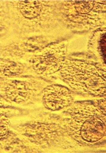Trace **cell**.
<instances>
[{
  "label": "cell",
  "instance_id": "obj_10",
  "mask_svg": "<svg viewBox=\"0 0 106 153\" xmlns=\"http://www.w3.org/2000/svg\"><path fill=\"white\" fill-rule=\"evenodd\" d=\"M87 50L93 62L100 68L106 69V27H100L92 32Z\"/></svg>",
  "mask_w": 106,
  "mask_h": 153
},
{
  "label": "cell",
  "instance_id": "obj_2",
  "mask_svg": "<svg viewBox=\"0 0 106 153\" xmlns=\"http://www.w3.org/2000/svg\"><path fill=\"white\" fill-rule=\"evenodd\" d=\"M61 122L71 137L82 146L106 140V115L93 102H74L64 110Z\"/></svg>",
  "mask_w": 106,
  "mask_h": 153
},
{
  "label": "cell",
  "instance_id": "obj_3",
  "mask_svg": "<svg viewBox=\"0 0 106 153\" xmlns=\"http://www.w3.org/2000/svg\"><path fill=\"white\" fill-rule=\"evenodd\" d=\"M15 129L25 140L42 151H69L82 146L68 134L61 118L35 119L18 125Z\"/></svg>",
  "mask_w": 106,
  "mask_h": 153
},
{
  "label": "cell",
  "instance_id": "obj_4",
  "mask_svg": "<svg viewBox=\"0 0 106 153\" xmlns=\"http://www.w3.org/2000/svg\"><path fill=\"white\" fill-rule=\"evenodd\" d=\"M59 77L74 92L93 97L106 90V79L94 62L66 57Z\"/></svg>",
  "mask_w": 106,
  "mask_h": 153
},
{
  "label": "cell",
  "instance_id": "obj_9",
  "mask_svg": "<svg viewBox=\"0 0 106 153\" xmlns=\"http://www.w3.org/2000/svg\"><path fill=\"white\" fill-rule=\"evenodd\" d=\"M44 107L51 112L65 110L74 102L72 90L60 84H48L40 96Z\"/></svg>",
  "mask_w": 106,
  "mask_h": 153
},
{
  "label": "cell",
  "instance_id": "obj_6",
  "mask_svg": "<svg viewBox=\"0 0 106 153\" xmlns=\"http://www.w3.org/2000/svg\"><path fill=\"white\" fill-rule=\"evenodd\" d=\"M68 43L65 41L53 42L27 59L32 73L42 79H49L58 74L67 57Z\"/></svg>",
  "mask_w": 106,
  "mask_h": 153
},
{
  "label": "cell",
  "instance_id": "obj_12",
  "mask_svg": "<svg viewBox=\"0 0 106 153\" xmlns=\"http://www.w3.org/2000/svg\"><path fill=\"white\" fill-rule=\"evenodd\" d=\"M92 102L103 114L106 115V90L102 94L93 97Z\"/></svg>",
  "mask_w": 106,
  "mask_h": 153
},
{
  "label": "cell",
  "instance_id": "obj_13",
  "mask_svg": "<svg viewBox=\"0 0 106 153\" xmlns=\"http://www.w3.org/2000/svg\"><path fill=\"white\" fill-rule=\"evenodd\" d=\"M89 3L95 12L101 14L106 12V1H89Z\"/></svg>",
  "mask_w": 106,
  "mask_h": 153
},
{
  "label": "cell",
  "instance_id": "obj_11",
  "mask_svg": "<svg viewBox=\"0 0 106 153\" xmlns=\"http://www.w3.org/2000/svg\"><path fill=\"white\" fill-rule=\"evenodd\" d=\"M10 120L6 115L0 113V140L6 138L10 131Z\"/></svg>",
  "mask_w": 106,
  "mask_h": 153
},
{
  "label": "cell",
  "instance_id": "obj_1",
  "mask_svg": "<svg viewBox=\"0 0 106 153\" xmlns=\"http://www.w3.org/2000/svg\"><path fill=\"white\" fill-rule=\"evenodd\" d=\"M58 1H12L8 2L10 26L20 36L56 35L67 29L61 21Z\"/></svg>",
  "mask_w": 106,
  "mask_h": 153
},
{
  "label": "cell",
  "instance_id": "obj_14",
  "mask_svg": "<svg viewBox=\"0 0 106 153\" xmlns=\"http://www.w3.org/2000/svg\"><path fill=\"white\" fill-rule=\"evenodd\" d=\"M99 68H100V67H99ZM100 68L101 69V70H102V71L103 75H104L106 79V69H102V68Z\"/></svg>",
  "mask_w": 106,
  "mask_h": 153
},
{
  "label": "cell",
  "instance_id": "obj_7",
  "mask_svg": "<svg viewBox=\"0 0 106 153\" xmlns=\"http://www.w3.org/2000/svg\"><path fill=\"white\" fill-rule=\"evenodd\" d=\"M48 84L42 78L24 76L14 78L4 83L3 94L10 102L28 105L40 97L42 90Z\"/></svg>",
  "mask_w": 106,
  "mask_h": 153
},
{
  "label": "cell",
  "instance_id": "obj_5",
  "mask_svg": "<svg viewBox=\"0 0 106 153\" xmlns=\"http://www.w3.org/2000/svg\"><path fill=\"white\" fill-rule=\"evenodd\" d=\"M57 8L61 21L72 32L93 31L104 24L102 14L93 11L89 1H58Z\"/></svg>",
  "mask_w": 106,
  "mask_h": 153
},
{
  "label": "cell",
  "instance_id": "obj_8",
  "mask_svg": "<svg viewBox=\"0 0 106 153\" xmlns=\"http://www.w3.org/2000/svg\"><path fill=\"white\" fill-rule=\"evenodd\" d=\"M58 37L50 35L20 36L9 48L10 56L15 60L29 59L49 45L58 41Z\"/></svg>",
  "mask_w": 106,
  "mask_h": 153
}]
</instances>
